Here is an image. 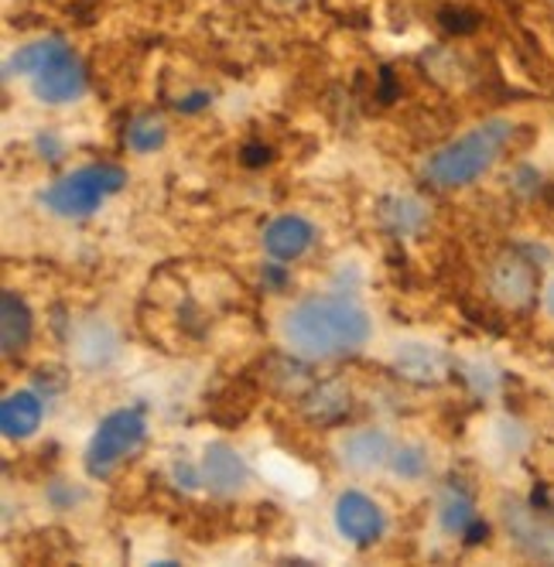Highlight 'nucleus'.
I'll return each mask as SVG.
<instances>
[{"instance_id":"f257e3e1","label":"nucleus","mask_w":554,"mask_h":567,"mask_svg":"<svg viewBox=\"0 0 554 567\" xmlns=\"http://www.w3.org/2000/svg\"><path fill=\"white\" fill-rule=\"evenodd\" d=\"M285 339L305 359H332L363 349L370 339V315L352 298L315 295L298 301L285 318Z\"/></svg>"},{"instance_id":"f03ea898","label":"nucleus","mask_w":554,"mask_h":567,"mask_svg":"<svg viewBox=\"0 0 554 567\" xmlns=\"http://www.w3.org/2000/svg\"><path fill=\"white\" fill-rule=\"evenodd\" d=\"M513 131L517 127L506 124V120H490V124L462 134L459 141L445 144L439 154L428 157L424 165L428 182L439 188H462L469 182H476L483 172H490V165L513 141Z\"/></svg>"},{"instance_id":"7ed1b4c3","label":"nucleus","mask_w":554,"mask_h":567,"mask_svg":"<svg viewBox=\"0 0 554 567\" xmlns=\"http://www.w3.org/2000/svg\"><path fill=\"white\" fill-rule=\"evenodd\" d=\"M124 185H127V175L116 165H90V168H79V172L59 178L45 192V206L55 216L79 219V216L96 213L100 202L113 192H121Z\"/></svg>"},{"instance_id":"20e7f679","label":"nucleus","mask_w":554,"mask_h":567,"mask_svg":"<svg viewBox=\"0 0 554 567\" xmlns=\"http://www.w3.org/2000/svg\"><path fill=\"white\" fill-rule=\"evenodd\" d=\"M144 437V414L137 408H124V411H113L100 421L93 441H90V452H86V472L103 478L116 468L124 455H131Z\"/></svg>"},{"instance_id":"39448f33","label":"nucleus","mask_w":554,"mask_h":567,"mask_svg":"<svg viewBox=\"0 0 554 567\" xmlns=\"http://www.w3.org/2000/svg\"><path fill=\"white\" fill-rule=\"evenodd\" d=\"M537 280H541L537 267L524 254L510 250L493 260L490 291H493V298H500L510 308H527L537 298Z\"/></svg>"},{"instance_id":"423d86ee","label":"nucleus","mask_w":554,"mask_h":567,"mask_svg":"<svg viewBox=\"0 0 554 567\" xmlns=\"http://www.w3.org/2000/svg\"><path fill=\"white\" fill-rule=\"evenodd\" d=\"M31 79H34V96L45 100V103H69V100H75L79 93L86 90L83 62H79L65 45L42 69H38Z\"/></svg>"},{"instance_id":"0eeeda50","label":"nucleus","mask_w":554,"mask_h":567,"mask_svg":"<svg viewBox=\"0 0 554 567\" xmlns=\"http://www.w3.org/2000/svg\"><path fill=\"white\" fill-rule=\"evenodd\" d=\"M336 526L346 540H352L356 547H367L383 534V513L363 493H342L336 503Z\"/></svg>"},{"instance_id":"6e6552de","label":"nucleus","mask_w":554,"mask_h":567,"mask_svg":"<svg viewBox=\"0 0 554 567\" xmlns=\"http://www.w3.org/2000/svg\"><path fill=\"white\" fill-rule=\"evenodd\" d=\"M541 516L544 513L534 506H517V503L506 506V526H510L513 540H517L521 547H527L534 557L554 560V530Z\"/></svg>"},{"instance_id":"1a4fd4ad","label":"nucleus","mask_w":554,"mask_h":567,"mask_svg":"<svg viewBox=\"0 0 554 567\" xmlns=\"http://www.w3.org/2000/svg\"><path fill=\"white\" fill-rule=\"evenodd\" d=\"M203 475H206V485L219 496H233L240 493L247 485V465L244 458L236 455L229 444L216 441L206 449V458H203Z\"/></svg>"},{"instance_id":"9d476101","label":"nucleus","mask_w":554,"mask_h":567,"mask_svg":"<svg viewBox=\"0 0 554 567\" xmlns=\"http://www.w3.org/2000/svg\"><path fill=\"white\" fill-rule=\"evenodd\" d=\"M311 243H315V229L301 216H281L264 229V250L274 260H298Z\"/></svg>"},{"instance_id":"9b49d317","label":"nucleus","mask_w":554,"mask_h":567,"mask_svg":"<svg viewBox=\"0 0 554 567\" xmlns=\"http://www.w3.org/2000/svg\"><path fill=\"white\" fill-rule=\"evenodd\" d=\"M42 417H45L42 396L31 390L8 393L4 403H0V427H4V437H11V441L31 437L38 427H42Z\"/></svg>"},{"instance_id":"f8f14e48","label":"nucleus","mask_w":554,"mask_h":567,"mask_svg":"<svg viewBox=\"0 0 554 567\" xmlns=\"http://www.w3.org/2000/svg\"><path fill=\"white\" fill-rule=\"evenodd\" d=\"M31 332H34V321H31L28 305L14 291H4L0 295V346H4V355L24 352L31 342Z\"/></svg>"},{"instance_id":"ddd939ff","label":"nucleus","mask_w":554,"mask_h":567,"mask_svg":"<svg viewBox=\"0 0 554 567\" xmlns=\"http://www.w3.org/2000/svg\"><path fill=\"white\" fill-rule=\"evenodd\" d=\"M342 455L352 468H380L383 462H390L393 449L383 431H356L346 437Z\"/></svg>"},{"instance_id":"4468645a","label":"nucleus","mask_w":554,"mask_h":567,"mask_svg":"<svg viewBox=\"0 0 554 567\" xmlns=\"http://www.w3.org/2000/svg\"><path fill=\"white\" fill-rule=\"evenodd\" d=\"M301 408L315 424H332L349 411V393L339 383H322L301 400Z\"/></svg>"},{"instance_id":"2eb2a0df","label":"nucleus","mask_w":554,"mask_h":567,"mask_svg":"<svg viewBox=\"0 0 554 567\" xmlns=\"http://www.w3.org/2000/svg\"><path fill=\"white\" fill-rule=\"evenodd\" d=\"M62 49L59 38H45V42H34V45H24L21 52H14L4 65V75H14V72H28L34 75L38 69H42L55 52Z\"/></svg>"},{"instance_id":"dca6fc26","label":"nucleus","mask_w":554,"mask_h":567,"mask_svg":"<svg viewBox=\"0 0 554 567\" xmlns=\"http://www.w3.org/2000/svg\"><path fill=\"white\" fill-rule=\"evenodd\" d=\"M398 367H401L408 377L428 380V377L439 373L442 355L434 352V349H428V346H421V342H408V346H404V352H398Z\"/></svg>"},{"instance_id":"f3484780","label":"nucleus","mask_w":554,"mask_h":567,"mask_svg":"<svg viewBox=\"0 0 554 567\" xmlns=\"http://www.w3.org/2000/svg\"><path fill=\"white\" fill-rule=\"evenodd\" d=\"M165 144V124L157 116H137L127 127V147L137 154H151Z\"/></svg>"},{"instance_id":"a211bd4d","label":"nucleus","mask_w":554,"mask_h":567,"mask_svg":"<svg viewBox=\"0 0 554 567\" xmlns=\"http://www.w3.org/2000/svg\"><path fill=\"white\" fill-rule=\"evenodd\" d=\"M383 219H387L393 229L411 233V229H418V226L424 223V209H421V202H414V198H393V202H387Z\"/></svg>"},{"instance_id":"6ab92c4d","label":"nucleus","mask_w":554,"mask_h":567,"mask_svg":"<svg viewBox=\"0 0 554 567\" xmlns=\"http://www.w3.org/2000/svg\"><path fill=\"white\" fill-rule=\"evenodd\" d=\"M472 519H476V516H472V499L452 489V493L442 499V526H445L449 534H465V526H469Z\"/></svg>"},{"instance_id":"aec40b11","label":"nucleus","mask_w":554,"mask_h":567,"mask_svg":"<svg viewBox=\"0 0 554 567\" xmlns=\"http://www.w3.org/2000/svg\"><path fill=\"white\" fill-rule=\"evenodd\" d=\"M390 468L401 478H421L428 472V455L418 449V444H408V449H398L390 455Z\"/></svg>"},{"instance_id":"412c9836","label":"nucleus","mask_w":554,"mask_h":567,"mask_svg":"<svg viewBox=\"0 0 554 567\" xmlns=\"http://www.w3.org/2000/svg\"><path fill=\"white\" fill-rule=\"evenodd\" d=\"M439 24L449 31V34H472L480 24H483V18L476 14V11H469V8H445L442 14H439Z\"/></svg>"},{"instance_id":"4be33fe9","label":"nucleus","mask_w":554,"mask_h":567,"mask_svg":"<svg viewBox=\"0 0 554 567\" xmlns=\"http://www.w3.org/2000/svg\"><path fill=\"white\" fill-rule=\"evenodd\" d=\"M380 103H393L398 100V79H393L390 69H380V93H377Z\"/></svg>"},{"instance_id":"5701e85b","label":"nucleus","mask_w":554,"mask_h":567,"mask_svg":"<svg viewBox=\"0 0 554 567\" xmlns=\"http://www.w3.org/2000/svg\"><path fill=\"white\" fill-rule=\"evenodd\" d=\"M240 161H244V165H250V168L267 165V161H270V147H264V144H247L244 154H240Z\"/></svg>"},{"instance_id":"b1692460","label":"nucleus","mask_w":554,"mask_h":567,"mask_svg":"<svg viewBox=\"0 0 554 567\" xmlns=\"http://www.w3.org/2000/svg\"><path fill=\"white\" fill-rule=\"evenodd\" d=\"M486 534H490V526L480 523V519H472V523L465 526V544H469V547H476V544L486 540Z\"/></svg>"},{"instance_id":"393cba45","label":"nucleus","mask_w":554,"mask_h":567,"mask_svg":"<svg viewBox=\"0 0 554 567\" xmlns=\"http://www.w3.org/2000/svg\"><path fill=\"white\" fill-rule=\"evenodd\" d=\"M203 106H209V93H192V96L178 100L182 113H195V110H203Z\"/></svg>"},{"instance_id":"a878e982","label":"nucleus","mask_w":554,"mask_h":567,"mask_svg":"<svg viewBox=\"0 0 554 567\" xmlns=\"http://www.w3.org/2000/svg\"><path fill=\"white\" fill-rule=\"evenodd\" d=\"M264 280L274 284V288H285V274L277 270V267H267V270H264Z\"/></svg>"},{"instance_id":"bb28decb","label":"nucleus","mask_w":554,"mask_h":567,"mask_svg":"<svg viewBox=\"0 0 554 567\" xmlns=\"http://www.w3.org/2000/svg\"><path fill=\"white\" fill-rule=\"evenodd\" d=\"M547 308H551V315H554V284L547 288Z\"/></svg>"}]
</instances>
